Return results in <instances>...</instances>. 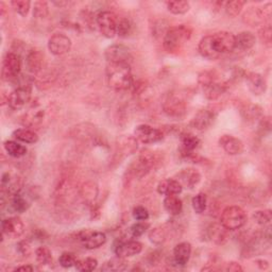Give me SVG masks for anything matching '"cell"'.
Wrapping results in <instances>:
<instances>
[{"label":"cell","mask_w":272,"mask_h":272,"mask_svg":"<svg viewBox=\"0 0 272 272\" xmlns=\"http://www.w3.org/2000/svg\"><path fill=\"white\" fill-rule=\"evenodd\" d=\"M107 80L112 89L116 92L128 89L133 83L130 65L123 63H108Z\"/></svg>","instance_id":"cell-1"},{"label":"cell","mask_w":272,"mask_h":272,"mask_svg":"<svg viewBox=\"0 0 272 272\" xmlns=\"http://www.w3.org/2000/svg\"><path fill=\"white\" fill-rule=\"evenodd\" d=\"M191 29L184 25L168 28V30L164 34V49L169 53L179 52L186 42L191 39Z\"/></svg>","instance_id":"cell-2"},{"label":"cell","mask_w":272,"mask_h":272,"mask_svg":"<svg viewBox=\"0 0 272 272\" xmlns=\"http://www.w3.org/2000/svg\"><path fill=\"white\" fill-rule=\"evenodd\" d=\"M199 83L203 87L204 96L212 101L220 98L228 88L227 83L219 81L212 71L202 72L199 76Z\"/></svg>","instance_id":"cell-3"},{"label":"cell","mask_w":272,"mask_h":272,"mask_svg":"<svg viewBox=\"0 0 272 272\" xmlns=\"http://www.w3.org/2000/svg\"><path fill=\"white\" fill-rule=\"evenodd\" d=\"M247 213L237 205L228 206L224 209L220 216L221 226L228 231H235L242 228L247 223Z\"/></svg>","instance_id":"cell-4"},{"label":"cell","mask_w":272,"mask_h":272,"mask_svg":"<svg viewBox=\"0 0 272 272\" xmlns=\"http://www.w3.org/2000/svg\"><path fill=\"white\" fill-rule=\"evenodd\" d=\"M214 51L221 57L224 53L235 50V35L228 31H220L210 35Z\"/></svg>","instance_id":"cell-5"},{"label":"cell","mask_w":272,"mask_h":272,"mask_svg":"<svg viewBox=\"0 0 272 272\" xmlns=\"http://www.w3.org/2000/svg\"><path fill=\"white\" fill-rule=\"evenodd\" d=\"M22 69L21 57L15 52H8L3 63V79L8 82H14L20 77Z\"/></svg>","instance_id":"cell-6"},{"label":"cell","mask_w":272,"mask_h":272,"mask_svg":"<svg viewBox=\"0 0 272 272\" xmlns=\"http://www.w3.org/2000/svg\"><path fill=\"white\" fill-rule=\"evenodd\" d=\"M100 33L107 39H113L117 33V16L110 11H102L96 17Z\"/></svg>","instance_id":"cell-7"},{"label":"cell","mask_w":272,"mask_h":272,"mask_svg":"<svg viewBox=\"0 0 272 272\" xmlns=\"http://www.w3.org/2000/svg\"><path fill=\"white\" fill-rule=\"evenodd\" d=\"M134 137L145 145H151L161 142L164 138L162 131L148 125H139L134 130Z\"/></svg>","instance_id":"cell-8"},{"label":"cell","mask_w":272,"mask_h":272,"mask_svg":"<svg viewBox=\"0 0 272 272\" xmlns=\"http://www.w3.org/2000/svg\"><path fill=\"white\" fill-rule=\"evenodd\" d=\"M108 63H123L129 64L132 61V54L127 46L121 44L112 45L106 49L105 52Z\"/></svg>","instance_id":"cell-9"},{"label":"cell","mask_w":272,"mask_h":272,"mask_svg":"<svg viewBox=\"0 0 272 272\" xmlns=\"http://www.w3.org/2000/svg\"><path fill=\"white\" fill-rule=\"evenodd\" d=\"M186 101L181 97L171 94L168 96L164 103H163V110L165 113L170 117H181L186 113Z\"/></svg>","instance_id":"cell-10"},{"label":"cell","mask_w":272,"mask_h":272,"mask_svg":"<svg viewBox=\"0 0 272 272\" xmlns=\"http://www.w3.org/2000/svg\"><path fill=\"white\" fill-rule=\"evenodd\" d=\"M48 49L53 55H63L70 51L71 40L64 33H54L48 41Z\"/></svg>","instance_id":"cell-11"},{"label":"cell","mask_w":272,"mask_h":272,"mask_svg":"<svg viewBox=\"0 0 272 272\" xmlns=\"http://www.w3.org/2000/svg\"><path fill=\"white\" fill-rule=\"evenodd\" d=\"M31 99V87L30 86H20L13 90L8 98L9 107L14 111L22 110L25 108Z\"/></svg>","instance_id":"cell-12"},{"label":"cell","mask_w":272,"mask_h":272,"mask_svg":"<svg viewBox=\"0 0 272 272\" xmlns=\"http://www.w3.org/2000/svg\"><path fill=\"white\" fill-rule=\"evenodd\" d=\"M79 239L82 245L88 250L97 249L103 246L107 241V235L99 231H82L79 234Z\"/></svg>","instance_id":"cell-13"},{"label":"cell","mask_w":272,"mask_h":272,"mask_svg":"<svg viewBox=\"0 0 272 272\" xmlns=\"http://www.w3.org/2000/svg\"><path fill=\"white\" fill-rule=\"evenodd\" d=\"M3 234L7 237L15 239L21 237L25 232V224L20 217H10L2 222Z\"/></svg>","instance_id":"cell-14"},{"label":"cell","mask_w":272,"mask_h":272,"mask_svg":"<svg viewBox=\"0 0 272 272\" xmlns=\"http://www.w3.org/2000/svg\"><path fill=\"white\" fill-rule=\"evenodd\" d=\"M271 4L266 5L264 8H250L243 14V22L246 24L255 27L264 22L267 17L271 15Z\"/></svg>","instance_id":"cell-15"},{"label":"cell","mask_w":272,"mask_h":272,"mask_svg":"<svg viewBox=\"0 0 272 272\" xmlns=\"http://www.w3.org/2000/svg\"><path fill=\"white\" fill-rule=\"evenodd\" d=\"M143 250V243L137 240L121 241L115 247V254L120 257H131L139 254Z\"/></svg>","instance_id":"cell-16"},{"label":"cell","mask_w":272,"mask_h":272,"mask_svg":"<svg viewBox=\"0 0 272 272\" xmlns=\"http://www.w3.org/2000/svg\"><path fill=\"white\" fill-rule=\"evenodd\" d=\"M219 145L230 155H237L243 151L242 142L233 135H222L219 138Z\"/></svg>","instance_id":"cell-17"},{"label":"cell","mask_w":272,"mask_h":272,"mask_svg":"<svg viewBox=\"0 0 272 272\" xmlns=\"http://www.w3.org/2000/svg\"><path fill=\"white\" fill-rule=\"evenodd\" d=\"M246 82L249 90L253 95L259 96L264 94L267 88V83L265 78L257 72H249L246 76Z\"/></svg>","instance_id":"cell-18"},{"label":"cell","mask_w":272,"mask_h":272,"mask_svg":"<svg viewBox=\"0 0 272 272\" xmlns=\"http://www.w3.org/2000/svg\"><path fill=\"white\" fill-rule=\"evenodd\" d=\"M215 121V114L210 110H200L198 113H197L193 120H192V126L199 130L203 131L209 129Z\"/></svg>","instance_id":"cell-19"},{"label":"cell","mask_w":272,"mask_h":272,"mask_svg":"<svg viewBox=\"0 0 272 272\" xmlns=\"http://www.w3.org/2000/svg\"><path fill=\"white\" fill-rule=\"evenodd\" d=\"M192 255V245L190 242L183 241L177 243L173 249V259L176 265L185 266L189 262Z\"/></svg>","instance_id":"cell-20"},{"label":"cell","mask_w":272,"mask_h":272,"mask_svg":"<svg viewBox=\"0 0 272 272\" xmlns=\"http://www.w3.org/2000/svg\"><path fill=\"white\" fill-rule=\"evenodd\" d=\"M200 139L192 133H184L181 135V154L184 157L194 155V150L199 147Z\"/></svg>","instance_id":"cell-21"},{"label":"cell","mask_w":272,"mask_h":272,"mask_svg":"<svg viewBox=\"0 0 272 272\" xmlns=\"http://www.w3.org/2000/svg\"><path fill=\"white\" fill-rule=\"evenodd\" d=\"M256 43V37L250 31H243L235 35V50L248 51Z\"/></svg>","instance_id":"cell-22"},{"label":"cell","mask_w":272,"mask_h":272,"mask_svg":"<svg viewBox=\"0 0 272 272\" xmlns=\"http://www.w3.org/2000/svg\"><path fill=\"white\" fill-rule=\"evenodd\" d=\"M201 180L200 173L195 169H183L179 174H177V181L181 183L183 187L187 189H194V187L198 184Z\"/></svg>","instance_id":"cell-23"},{"label":"cell","mask_w":272,"mask_h":272,"mask_svg":"<svg viewBox=\"0 0 272 272\" xmlns=\"http://www.w3.org/2000/svg\"><path fill=\"white\" fill-rule=\"evenodd\" d=\"M26 65L29 71L33 73L40 72L44 66V54L40 51L33 49L27 54Z\"/></svg>","instance_id":"cell-24"},{"label":"cell","mask_w":272,"mask_h":272,"mask_svg":"<svg viewBox=\"0 0 272 272\" xmlns=\"http://www.w3.org/2000/svg\"><path fill=\"white\" fill-rule=\"evenodd\" d=\"M183 191V186L181 183L174 179H166L158 183L157 193L165 196L169 195H179Z\"/></svg>","instance_id":"cell-25"},{"label":"cell","mask_w":272,"mask_h":272,"mask_svg":"<svg viewBox=\"0 0 272 272\" xmlns=\"http://www.w3.org/2000/svg\"><path fill=\"white\" fill-rule=\"evenodd\" d=\"M164 208L168 214L171 216H177L182 213L183 203L177 195L166 196L164 199Z\"/></svg>","instance_id":"cell-26"},{"label":"cell","mask_w":272,"mask_h":272,"mask_svg":"<svg viewBox=\"0 0 272 272\" xmlns=\"http://www.w3.org/2000/svg\"><path fill=\"white\" fill-rule=\"evenodd\" d=\"M44 118V111L42 110H30L28 113H26L23 117V124L28 128H34L39 127Z\"/></svg>","instance_id":"cell-27"},{"label":"cell","mask_w":272,"mask_h":272,"mask_svg":"<svg viewBox=\"0 0 272 272\" xmlns=\"http://www.w3.org/2000/svg\"><path fill=\"white\" fill-rule=\"evenodd\" d=\"M128 268V262L126 258L124 257H114L107 260L105 264L101 267V271L105 272H119V271H124Z\"/></svg>","instance_id":"cell-28"},{"label":"cell","mask_w":272,"mask_h":272,"mask_svg":"<svg viewBox=\"0 0 272 272\" xmlns=\"http://www.w3.org/2000/svg\"><path fill=\"white\" fill-rule=\"evenodd\" d=\"M198 49H199V52H200V54L202 55V57L205 58V59H208V60H216V59L220 58L219 55L216 53L214 51V49H213L212 44H211L210 35L204 36L203 39L200 41L199 46H198Z\"/></svg>","instance_id":"cell-29"},{"label":"cell","mask_w":272,"mask_h":272,"mask_svg":"<svg viewBox=\"0 0 272 272\" xmlns=\"http://www.w3.org/2000/svg\"><path fill=\"white\" fill-rule=\"evenodd\" d=\"M13 137L26 144H35L39 140V136L30 129H17L13 132Z\"/></svg>","instance_id":"cell-30"},{"label":"cell","mask_w":272,"mask_h":272,"mask_svg":"<svg viewBox=\"0 0 272 272\" xmlns=\"http://www.w3.org/2000/svg\"><path fill=\"white\" fill-rule=\"evenodd\" d=\"M210 238L218 245H221L228 239V230L220 224H214L209 229Z\"/></svg>","instance_id":"cell-31"},{"label":"cell","mask_w":272,"mask_h":272,"mask_svg":"<svg viewBox=\"0 0 272 272\" xmlns=\"http://www.w3.org/2000/svg\"><path fill=\"white\" fill-rule=\"evenodd\" d=\"M4 146L8 154L12 157L18 158L26 155L27 153V148L24 145L15 142V140H7V142H5Z\"/></svg>","instance_id":"cell-32"},{"label":"cell","mask_w":272,"mask_h":272,"mask_svg":"<svg viewBox=\"0 0 272 272\" xmlns=\"http://www.w3.org/2000/svg\"><path fill=\"white\" fill-rule=\"evenodd\" d=\"M168 11L174 15H182L190 11L191 5L189 2H184V0H172V2L166 3Z\"/></svg>","instance_id":"cell-33"},{"label":"cell","mask_w":272,"mask_h":272,"mask_svg":"<svg viewBox=\"0 0 272 272\" xmlns=\"http://www.w3.org/2000/svg\"><path fill=\"white\" fill-rule=\"evenodd\" d=\"M246 5L245 2L241 0H233V2H228L224 4V10L230 17H236L240 14L243 6Z\"/></svg>","instance_id":"cell-34"},{"label":"cell","mask_w":272,"mask_h":272,"mask_svg":"<svg viewBox=\"0 0 272 272\" xmlns=\"http://www.w3.org/2000/svg\"><path fill=\"white\" fill-rule=\"evenodd\" d=\"M11 205L13 211H15L16 213H24L26 212L28 209H29V203L24 198V197L18 193L13 195L12 200H11Z\"/></svg>","instance_id":"cell-35"},{"label":"cell","mask_w":272,"mask_h":272,"mask_svg":"<svg viewBox=\"0 0 272 272\" xmlns=\"http://www.w3.org/2000/svg\"><path fill=\"white\" fill-rule=\"evenodd\" d=\"M206 204H208V197H206L204 193H199L198 195H196L192 200L193 209L197 214H203L206 210Z\"/></svg>","instance_id":"cell-36"},{"label":"cell","mask_w":272,"mask_h":272,"mask_svg":"<svg viewBox=\"0 0 272 272\" xmlns=\"http://www.w3.org/2000/svg\"><path fill=\"white\" fill-rule=\"evenodd\" d=\"M36 260L40 262L41 265H50L52 264V254L51 251L47 247H39L35 251Z\"/></svg>","instance_id":"cell-37"},{"label":"cell","mask_w":272,"mask_h":272,"mask_svg":"<svg viewBox=\"0 0 272 272\" xmlns=\"http://www.w3.org/2000/svg\"><path fill=\"white\" fill-rule=\"evenodd\" d=\"M98 266V261L96 258H93V257H87V258H84V259H78L77 264H76V269L79 270V271H84V272H87V271H93L95 270Z\"/></svg>","instance_id":"cell-38"},{"label":"cell","mask_w":272,"mask_h":272,"mask_svg":"<svg viewBox=\"0 0 272 272\" xmlns=\"http://www.w3.org/2000/svg\"><path fill=\"white\" fill-rule=\"evenodd\" d=\"M253 220L259 226H267L272 220V213L270 210L257 211L253 214Z\"/></svg>","instance_id":"cell-39"},{"label":"cell","mask_w":272,"mask_h":272,"mask_svg":"<svg viewBox=\"0 0 272 272\" xmlns=\"http://www.w3.org/2000/svg\"><path fill=\"white\" fill-rule=\"evenodd\" d=\"M261 108L254 105H249L241 111V113L247 120H255L261 116Z\"/></svg>","instance_id":"cell-40"},{"label":"cell","mask_w":272,"mask_h":272,"mask_svg":"<svg viewBox=\"0 0 272 272\" xmlns=\"http://www.w3.org/2000/svg\"><path fill=\"white\" fill-rule=\"evenodd\" d=\"M97 194H98V189H97V186L95 184L86 183L85 185L83 186L82 197L85 201L93 202L94 200H95Z\"/></svg>","instance_id":"cell-41"},{"label":"cell","mask_w":272,"mask_h":272,"mask_svg":"<svg viewBox=\"0 0 272 272\" xmlns=\"http://www.w3.org/2000/svg\"><path fill=\"white\" fill-rule=\"evenodd\" d=\"M11 6L16 13L22 16H26L29 13L31 3L28 2V0H14V2H11Z\"/></svg>","instance_id":"cell-42"},{"label":"cell","mask_w":272,"mask_h":272,"mask_svg":"<svg viewBox=\"0 0 272 272\" xmlns=\"http://www.w3.org/2000/svg\"><path fill=\"white\" fill-rule=\"evenodd\" d=\"M78 261L77 256L73 254L71 252H64L62 253V255L59 258V262L60 265L63 268H71L73 266H76Z\"/></svg>","instance_id":"cell-43"},{"label":"cell","mask_w":272,"mask_h":272,"mask_svg":"<svg viewBox=\"0 0 272 272\" xmlns=\"http://www.w3.org/2000/svg\"><path fill=\"white\" fill-rule=\"evenodd\" d=\"M166 237L167 234L163 228H154L149 233L150 240H151V242L155 243V245H162V243L166 240Z\"/></svg>","instance_id":"cell-44"},{"label":"cell","mask_w":272,"mask_h":272,"mask_svg":"<svg viewBox=\"0 0 272 272\" xmlns=\"http://www.w3.org/2000/svg\"><path fill=\"white\" fill-rule=\"evenodd\" d=\"M149 227H150V224L148 222L139 221V222L134 223L133 226L130 228V233L134 238H137L144 235V234L147 232V230L149 229Z\"/></svg>","instance_id":"cell-45"},{"label":"cell","mask_w":272,"mask_h":272,"mask_svg":"<svg viewBox=\"0 0 272 272\" xmlns=\"http://www.w3.org/2000/svg\"><path fill=\"white\" fill-rule=\"evenodd\" d=\"M49 10H48V4L46 2H36L34 4L33 9V16L36 18H45L48 16Z\"/></svg>","instance_id":"cell-46"},{"label":"cell","mask_w":272,"mask_h":272,"mask_svg":"<svg viewBox=\"0 0 272 272\" xmlns=\"http://www.w3.org/2000/svg\"><path fill=\"white\" fill-rule=\"evenodd\" d=\"M131 31H132V24L129 20H121L120 22H118V26H117V33L120 37H127L130 35Z\"/></svg>","instance_id":"cell-47"},{"label":"cell","mask_w":272,"mask_h":272,"mask_svg":"<svg viewBox=\"0 0 272 272\" xmlns=\"http://www.w3.org/2000/svg\"><path fill=\"white\" fill-rule=\"evenodd\" d=\"M133 218L137 221H146L149 218V212L144 206H136V208L133 209L132 212Z\"/></svg>","instance_id":"cell-48"},{"label":"cell","mask_w":272,"mask_h":272,"mask_svg":"<svg viewBox=\"0 0 272 272\" xmlns=\"http://www.w3.org/2000/svg\"><path fill=\"white\" fill-rule=\"evenodd\" d=\"M259 37L261 42H264V44L270 46L271 44V28L268 27H264L262 29L259 31Z\"/></svg>","instance_id":"cell-49"},{"label":"cell","mask_w":272,"mask_h":272,"mask_svg":"<svg viewBox=\"0 0 272 272\" xmlns=\"http://www.w3.org/2000/svg\"><path fill=\"white\" fill-rule=\"evenodd\" d=\"M20 251L23 253L24 255L30 254V253H31V248H30L29 242H28L27 240H24V241L20 242Z\"/></svg>","instance_id":"cell-50"},{"label":"cell","mask_w":272,"mask_h":272,"mask_svg":"<svg viewBox=\"0 0 272 272\" xmlns=\"http://www.w3.org/2000/svg\"><path fill=\"white\" fill-rule=\"evenodd\" d=\"M226 270L229 272H238V271H242V267L238 264V262L231 261L229 262V264H227Z\"/></svg>","instance_id":"cell-51"},{"label":"cell","mask_w":272,"mask_h":272,"mask_svg":"<svg viewBox=\"0 0 272 272\" xmlns=\"http://www.w3.org/2000/svg\"><path fill=\"white\" fill-rule=\"evenodd\" d=\"M256 264H257V266L260 269H264V270L268 269V267H269L268 261L267 260H264V259H258V260H256Z\"/></svg>","instance_id":"cell-52"},{"label":"cell","mask_w":272,"mask_h":272,"mask_svg":"<svg viewBox=\"0 0 272 272\" xmlns=\"http://www.w3.org/2000/svg\"><path fill=\"white\" fill-rule=\"evenodd\" d=\"M14 271H33V267L31 266H20L14 269Z\"/></svg>","instance_id":"cell-53"}]
</instances>
